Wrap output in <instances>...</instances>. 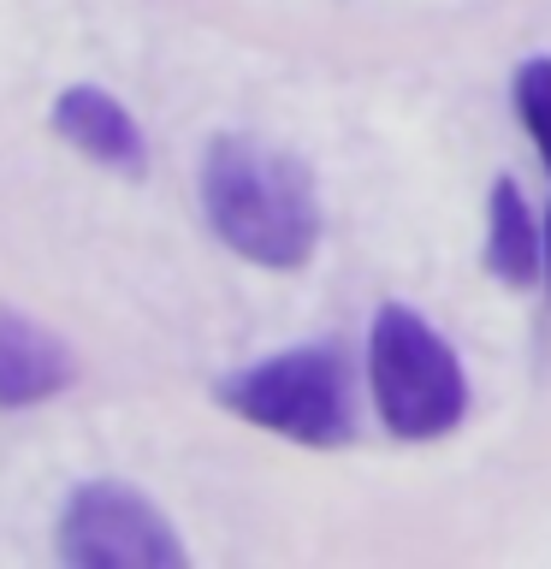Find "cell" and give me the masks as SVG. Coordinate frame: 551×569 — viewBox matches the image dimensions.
Masks as SVG:
<instances>
[{
    "mask_svg": "<svg viewBox=\"0 0 551 569\" xmlns=\"http://www.w3.org/2000/svg\"><path fill=\"white\" fill-rule=\"evenodd\" d=\"M368 386L398 439H439L469 409V380L444 338L415 309L385 302L368 332Z\"/></svg>",
    "mask_w": 551,
    "mask_h": 569,
    "instance_id": "obj_2",
    "label": "cell"
},
{
    "mask_svg": "<svg viewBox=\"0 0 551 569\" xmlns=\"http://www.w3.org/2000/svg\"><path fill=\"white\" fill-rule=\"evenodd\" d=\"M202 208L226 249L291 273L320 243V196L297 154L261 137H213L202 154Z\"/></svg>",
    "mask_w": 551,
    "mask_h": 569,
    "instance_id": "obj_1",
    "label": "cell"
},
{
    "mask_svg": "<svg viewBox=\"0 0 551 569\" xmlns=\"http://www.w3.org/2000/svg\"><path fill=\"white\" fill-rule=\"evenodd\" d=\"M71 386V350L30 315L0 309V409H30Z\"/></svg>",
    "mask_w": 551,
    "mask_h": 569,
    "instance_id": "obj_6",
    "label": "cell"
},
{
    "mask_svg": "<svg viewBox=\"0 0 551 569\" xmlns=\"http://www.w3.org/2000/svg\"><path fill=\"white\" fill-rule=\"evenodd\" d=\"M60 558L78 569H184V540L137 487L89 480L66 498Z\"/></svg>",
    "mask_w": 551,
    "mask_h": 569,
    "instance_id": "obj_4",
    "label": "cell"
},
{
    "mask_svg": "<svg viewBox=\"0 0 551 569\" xmlns=\"http://www.w3.org/2000/svg\"><path fill=\"white\" fill-rule=\"evenodd\" d=\"M515 113H522L533 149H540L545 172H551V60H528L515 71Z\"/></svg>",
    "mask_w": 551,
    "mask_h": 569,
    "instance_id": "obj_8",
    "label": "cell"
},
{
    "mask_svg": "<svg viewBox=\"0 0 551 569\" xmlns=\"http://www.w3.org/2000/svg\"><path fill=\"white\" fill-rule=\"evenodd\" d=\"M53 131H60L71 149H83L89 160H101L107 172H119V178L149 172V142H142L137 119L124 113L113 96H101L96 83L60 89V101H53Z\"/></svg>",
    "mask_w": 551,
    "mask_h": 569,
    "instance_id": "obj_5",
    "label": "cell"
},
{
    "mask_svg": "<svg viewBox=\"0 0 551 569\" xmlns=\"http://www.w3.org/2000/svg\"><path fill=\"white\" fill-rule=\"evenodd\" d=\"M220 403L231 416L267 427V433L320 445V451L355 439L350 368L332 345H297V350L267 356L256 368H238L231 380H220Z\"/></svg>",
    "mask_w": 551,
    "mask_h": 569,
    "instance_id": "obj_3",
    "label": "cell"
},
{
    "mask_svg": "<svg viewBox=\"0 0 551 569\" xmlns=\"http://www.w3.org/2000/svg\"><path fill=\"white\" fill-rule=\"evenodd\" d=\"M540 243H545V231L528 213L515 178H498L492 202H487V267L504 284H533V273H540Z\"/></svg>",
    "mask_w": 551,
    "mask_h": 569,
    "instance_id": "obj_7",
    "label": "cell"
},
{
    "mask_svg": "<svg viewBox=\"0 0 551 569\" xmlns=\"http://www.w3.org/2000/svg\"><path fill=\"white\" fill-rule=\"evenodd\" d=\"M545 273H551V213H545Z\"/></svg>",
    "mask_w": 551,
    "mask_h": 569,
    "instance_id": "obj_9",
    "label": "cell"
}]
</instances>
